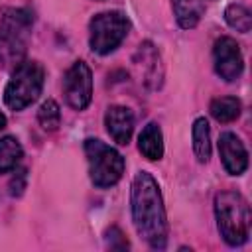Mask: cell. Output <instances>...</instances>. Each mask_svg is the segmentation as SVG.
<instances>
[{
    "label": "cell",
    "mask_w": 252,
    "mask_h": 252,
    "mask_svg": "<svg viewBox=\"0 0 252 252\" xmlns=\"http://www.w3.org/2000/svg\"><path fill=\"white\" fill-rule=\"evenodd\" d=\"M132 220L138 236L154 250H163L167 244V217L161 191L152 173H136L130 189Z\"/></svg>",
    "instance_id": "6da1fadb"
},
{
    "label": "cell",
    "mask_w": 252,
    "mask_h": 252,
    "mask_svg": "<svg viewBox=\"0 0 252 252\" xmlns=\"http://www.w3.org/2000/svg\"><path fill=\"white\" fill-rule=\"evenodd\" d=\"M215 217L222 240L228 246H242L250 236V205L246 197L234 189L215 195Z\"/></svg>",
    "instance_id": "7a4b0ae2"
},
{
    "label": "cell",
    "mask_w": 252,
    "mask_h": 252,
    "mask_svg": "<svg viewBox=\"0 0 252 252\" xmlns=\"http://www.w3.org/2000/svg\"><path fill=\"white\" fill-rule=\"evenodd\" d=\"M33 28V14L28 8H10L0 18V65L14 69L26 59Z\"/></svg>",
    "instance_id": "3957f363"
},
{
    "label": "cell",
    "mask_w": 252,
    "mask_h": 252,
    "mask_svg": "<svg viewBox=\"0 0 252 252\" xmlns=\"http://www.w3.org/2000/svg\"><path fill=\"white\" fill-rule=\"evenodd\" d=\"M83 148L89 163V177L94 187L108 189L122 179L124 158L120 156L118 150H114L112 146L104 144L98 138H87Z\"/></svg>",
    "instance_id": "277c9868"
},
{
    "label": "cell",
    "mask_w": 252,
    "mask_h": 252,
    "mask_svg": "<svg viewBox=\"0 0 252 252\" xmlns=\"http://www.w3.org/2000/svg\"><path fill=\"white\" fill-rule=\"evenodd\" d=\"M45 71L37 61L24 59L18 67H14L12 77L4 89V102L12 110H24L30 106L43 89Z\"/></svg>",
    "instance_id": "5b68a950"
},
{
    "label": "cell",
    "mask_w": 252,
    "mask_h": 252,
    "mask_svg": "<svg viewBox=\"0 0 252 252\" xmlns=\"http://www.w3.org/2000/svg\"><path fill=\"white\" fill-rule=\"evenodd\" d=\"M130 20L122 12H100L89 24V45L96 55L112 53L128 35Z\"/></svg>",
    "instance_id": "8992f818"
},
{
    "label": "cell",
    "mask_w": 252,
    "mask_h": 252,
    "mask_svg": "<svg viewBox=\"0 0 252 252\" xmlns=\"http://www.w3.org/2000/svg\"><path fill=\"white\" fill-rule=\"evenodd\" d=\"M63 94L71 108L85 110L93 98V73L85 61H75L63 77Z\"/></svg>",
    "instance_id": "52a82bcc"
},
{
    "label": "cell",
    "mask_w": 252,
    "mask_h": 252,
    "mask_svg": "<svg viewBox=\"0 0 252 252\" xmlns=\"http://www.w3.org/2000/svg\"><path fill=\"white\" fill-rule=\"evenodd\" d=\"M213 63H215V73L232 83L242 75L244 69V59H242V51L240 45L236 43V39H232L230 35H222L215 41L213 45Z\"/></svg>",
    "instance_id": "ba28073f"
},
{
    "label": "cell",
    "mask_w": 252,
    "mask_h": 252,
    "mask_svg": "<svg viewBox=\"0 0 252 252\" xmlns=\"http://www.w3.org/2000/svg\"><path fill=\"white\" fill-rule=\"evenodd\" d=\"M219 156L230 175H242L248 167V152L242 140L232 132H222L219 138Z\"/></svg>",
    "instance_id": "9c48e42d"
},
{
    "label": "cell",
    "mask_w": 252,
    "mask_h": 252,
    "mask_svg": "<svg viewBox=\"0 0 252 252\" xmlns=\"http://www.w3.org/2000/svg\"><path fill=\"white\" fill-rule=\"evenodd\" d=\"M104 126L116 144L126 146L132 138V132H134V114L130 108H126L122 104H112L106 108Z\"/></svg>",
    "instance_id": "30bf717a"
},
{
    "label": "cell",
    "mask_w": 252,
    "mask_h": 252,
    "mask_svg": "<svg viewBox=\"0 0 252 252\" xmlns=\"http://www.w3.org/2000/svg\"><path fill=\"white\" fill-rule=\"evenodd\" d=\"M138 150L150 161L161 159V156H163V136H161V130L156 122H148L142 128V132L138 136Z\"/></svg>",
    "instance_id": "8fae6325"
},
{
    "label": "cell",
    "mask_w": 252,
    "mask_h": 252,
    "mask_svg": "<svg viewBox=\"0 0 252 252\" xmlns=\"http://www.w3.org/2000/svg\"><path fill=\"white\" fill-rule=\"evenodd\" d=\"M191 136H193V152L195 158L201 163H207L211 158V128L205 116L195 118L193 128H191Z\"/></svg>",
    "instance_id": "7c38bea8"
},
{
    "label": "cell",
    "mask_w": 252,
    "mask_h": 252,
    "mask_svg": "<svg viewBox=\"0 0 252 252\" xmlns=\"http://www.w3.org/2000/svg\"><path fill=\"white\" fill-rule=\"evenodd\" d=\"M175 20L181 28L191 30L199 24L203 16V0H171Z\"/></svg>",
    "instance_id": "4fadbf2b"
},
{
    "label": "cell",
    "mask_w": 252,
    "mask_h": 252,
    "mask_svg": "<svg viewBox=\"0 0 252 252\" xmlns=\"http://www.w3.org/2000/svg\"><path fill=\"white\" fill-rule=\"evenodd\" d=\"M138 53L142 55V65H144V83L148 85V87H152V89H156V87H159V81H161V67H159V55H158V51L154 49V45L150 43V41H146V43H142L140 45V49H138Z\"/></svg>",
    "instance_id": "5bb4252c"
},
{
    "label": "cell",
    "mask_w": 252,
    "mask_h": 252,
    "mask_svg": "<svg viewBox=\"0 0 252 252\" xmlns=\"http://www.w3.org/2000/svg\"><path fill=\"white\" fill-rule=\"evenodd\" d=\"M211 116L217 120V122H232L240 116V110H242V104L236 96H219V98H213L211 100Z\"/></svg>",
    "instance_id": "9a60e30c"
},
{
    "label": "cell",
    "mask_w": 252,
    "mask_h": 252,
    "mask_svg": "<svg viewBox=\"0 0 252 252\" xmlns=\"http://www.w3.org/2000/svg\"><path fill=\"white\" fill-rule=\"evenodd\" d=\"M24 150L14 136L0 138V173H10L18 167Z\"/></svg>",
    "instance_id": "2e32d148"
},
{
    "label": "cell",
    "mask_w": 252,
    "mask_h": 252,
    "mask_svg": "<svg viewBox=\"0 0 252 252\" xmlns=\"http://www.w3.org/2000/svg\"><path fill=\"white\" fill-rule=\"evenodd\" d=\"M224 20L232 30H236L240 33H248L250 28H252L250 10L242 4H228L226 10H224Z\"/></svg>",
    "instance_id": "e0dca14e"
},
{
    "label": "cell",
    "mask_w": 252,
    "mask_h": 252,
    "mask_svg": "<svg viewBox=\"0 0 252 252\" xmlns=\"http://www.w3.org/2000/svg\"><path fill=\"white\" fill-rule=\"evenodd\" d=\"M37 122L45 132H55L61 124V108L53 98H47L41 102L37 110Z\"/></svg>",
    "instance_id": "ac0fdd59"
},
{
    "label": "cell",
    "mask_w": 252,
    "mask_h": 252,
    "mask_svg": "<svg viewBox=\"0 0 252 252\" xmlns=\"http://www.w3.org/2000/svg\"><path fill=\"white\" fill-rule=\"evenodd\" d=\"M24 187H26V169H18V173L10 181V195L20 197L24 193Z\"/></svg>",
    "instance_id": "d6986e66"
},
{
    "label": "cell",
    "mask_w": 252,
    "mask_h": 252,
    "mask_svg": "<svg viewBox=\"0 0 252 252\" xmlns=\"http://www.w3.org/2000/svg\"><path fill=\"white\" fill-rule=\"evenodd\" d=\"M4 126H6V116H4V112L0 110V130H2Z\"/></svg>",
    "instance_id": "ffe728a7"
}]
</instances>
